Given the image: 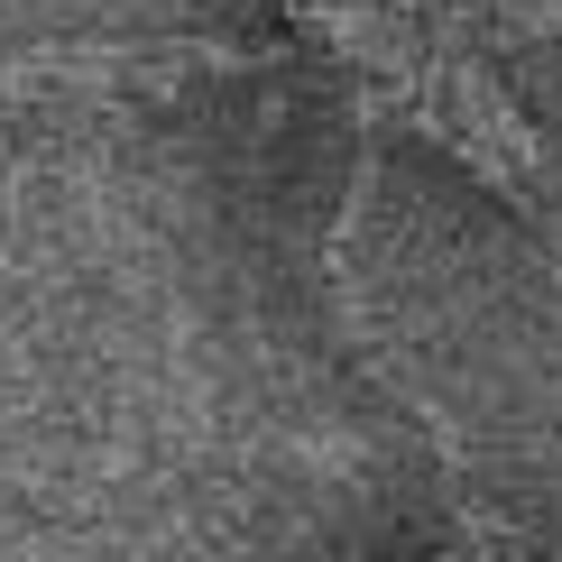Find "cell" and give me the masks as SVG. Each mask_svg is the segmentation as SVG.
<instances>
[{
  "label": "cell",
  "instance_id": "cell-1",
  "mask_svg": "<svg viewBox=\"0 0 562 562\" xmlns=\"http://www.w3.org/2000/svg\"><path fill=\"white\" fill-rule=\"evenodd\" d=\"M286 46L240 37H111V46H10L0 56V102L29 92H121V83H194V75H259Z\"/></svg>",
  "mask_w": 562,
  "mask_h": 562
}]
</instances>
